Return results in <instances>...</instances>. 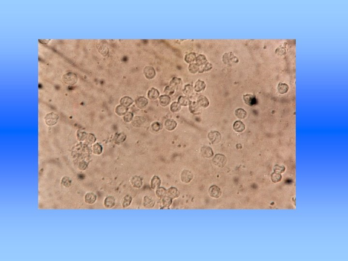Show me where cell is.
Returning a JSON list of instances; mask_svg holds the SVG:
<instances>
[{
	"label": "cell",
	"instance_id": "cell-23",
	"mask_svg": "<svg viewBox=\"0 0 348 261\" xmlns=\"http://www.w3.org/2000/svg\"><path fill=\"white\" fill-rule=\"evenodd\" d=\"M115 205V199L114 197L109 196L106 197L104 200V205L108 208H111Z\"/></svg>",
	"mask_w": 348,
	"mask_h": 261
},
{
	"label": "cell",
	"instance_id": "cell-24",
	"mask_svg": "<svg viewBox=\"0 0 348 261\" xmlns=\"http://www.w3.org/2000/svg\"><path fill=\"white\" fill-rule=\"evenodd\" d=\"M190 101L187 96H180L178 99V103L181 106H186L190 105Z\"/></svg>",
	"mask_w": 348,
	"mask_h": 261
},
{
	"label": "cell",
	"instance_id": "cell-4",
	"mask_svg": "<svg viewBox=\"0 0 348 261\" xmlns=\"http://www.w3.org/2000/svg\"><path fill=\"white\" fill-rule=\"evenodd\" d=\"M208 138L212 144H217L220 141L222 136L219 132L217 130H213L209 133Z\"/></svg>",
	"mask_w": 348,
	"mask_h": 261
},
{
	"label": "cell",
	"instance_id": "cell-43",
	"mask_svg": "<svg viewBox=\"0 0 348 261\" xmlns=\"http://www.w3.org/2000/svg\"><path fill=\"white\" fill-rule=\"evenodd\" d=\"M131 201H132V198H130V197L129 196H125L123 200L122 205H123V207L124 208L128 207L129 205H130V202H131Z\"/></svg>",
	"mask_w": 348,
	"mask_h": 261
},
{
	"label": "cell",
	"instance_id": "cell-3",
	"mask_svg": "<svg viewBox=\"0 0 348 261\" xmlns=\"http://www.w3.org/2000/svg\"><path fill=\"white\" fill-rule=\"evenodd\" d=\"M63 80L67 85H73L78 81V77L73 73H68L63 76Z\"/></svg>",
	"mask_w": 348,
	"mask_h": 261
},
{
	"label": "cell",
	"instance_id": "cell-19",
	"mask_svg": "<svg viewBox=\"0 0 348 261\" xmlns=\"http://www.w3.org/2000/svg\"><path fill=\"white\" fill-rule=\"evenodd\" d=\"M205 84L203 81L201 80H198L196 82L194 87V90L197 93H200L205 88Z\"/></svg>",
	"mask_w": 348,
	"mask_h": 261
},
{
	"label": "cell",
	"instance_id": "cell-30",
	"mask_svg": "<svg viewBox=\"0 0 348 261\" xmlns=\"http://www.w3.org/2000/svg\"><path fill=\"white\" fill-rule=\"evenodd\" d=\"M193 90H194V88L193 85L188 84L186 85L184 88L183 93L185 95H186L187 96H189L193 93Z\"/></svg>",
	"mask_w": 348,
	"mask_h": 261
},
{
	"label": "cell",
	"instance_id": "cell-5",
	"mask_svg": "<svg viewBox=\"0 0 348 261\" xmlns=\"http://www.w3.org/2000/svg\"><path fill=\"white\" fill-rule=\"evenodd\" d=\"M222 61L225 64L229 65L232 64L233 63H236V61H238V60L237 57L234 56L232 53L228 52L223 55Z\"/></svg>",
	"mask_w": 348,
	"mask_h": 261
},
{
	"label": "cell",
	"instance_id": "cell-14",
	"mask_svg": "<svg viewBox=\"0 0 348 261\" xmlns=\"http://www.w3.org/2000/svg\"><path fill=\"white\" fill-rule=\"evenodd\" d=\"M159 103L160 106L163 107H165L169 105L171 98L169 96L167 95H161L159 97Z\"/></svg>",
	"mask_w": 348,
	"mask_h": 261
},
{
	"label": "cell",
	"instance_id": "cell-40",
	"mask_svg": "<svg viewBox=\"0 0 348 261\" xmlns=\"http://www.w3.org/2000/svg\"><path fill=\"white\" fill-rule=\"evenodd\" d=\"M126 138V135L124 133H120L116 136V142L121 143L123 142Z\"/></svg>",
	"mask_w": 348,
	"mask_h": 261
},
{
	"label": "cell",
	"instance_id": "cell-2",
	"mask_svg": "<svg viewBox=\"0 0 348 261\" xmlns=\"http://www.w3.org/2000/svg\"><path fill=\"white\" fill-rule=\"evenodd\" d=\"M58 118V115L57 114L54 113H49L45 116V123L48 126H52L57 123Z\"/></svg>",
	"mask_w": 348,
	"mask_h": 261
},
{
	"label": "cell",
	"instance_id": "cell-39",
	"mask_svg": "<svg viewBox=\"0 0 348 261\" xmlns=\"http://www.w3.org/2000/svg\"><path fill=\"white\" fill-rule=\"evenodd\" d=\"M175 91V88L170 85H169L165 88V90H164V93L165 94V95L170 96V95L174 94Z\"/></svg>",
	"mask_w": 348,
	"mask_h": 261
},
{
	"label": "cell",
	"instance_id": "cell-27",
	"mask_svg": "<svg viewBox=\"0 0 348 261\" xmlns=\"http://www.w3.org/2000/svg\"><path fill=\"white\" fill-rule=\"evenodd\" d=\"M150 184L152 189H157L160 184V180L159 178L156 175L154 176L151 179Z\"/></svg>",
	"mask_w": 348,
	"mask_h": 261
},
{
	"label": "cell",
	"instance_id": "cell-9",
	"mask_svg": "<svg viewBox=\"0 0 348 261\" xmlns=\"http://www.w3.org/2000/svg\"><path fill=\"white\" fill-rule=\"evenodd\" d=\"M209 194L211 197L214 198H219L222 194L220 189L216 185H213L209 189Z\"/></svg>",
	"mask_w": 348,
	"mask_h": 261
},
{
	"label": "cell",
	"instance_id": "cell-1",
	"mask_svg": "<svg viewBox=\"0 0 348 261\" xmlns=\"http://www.w3.org/2000/svg\"><path fill=\"white\" fill-rule=\"evenodd\" d=\"M212 161L216 166L222 168L225 166L227 160L225 155L219 153L215 155Z\"/></svg>",
	"mask_w": 348,
	"mask_h": 261
},
{
	"label": "cell",
	"instance_id": "cell-29",
	"mask_svg": "<svg viewBox=\"0 0 348 261\" xmlns=\"http://www.w3.org/2000/svg\"><path fill=\"white\" fill-rule=\"evenodd\" d=\"M172 203V198L168 196H165L163 197L161 201V205L163 208H167L171 205Z\"/></svg>",
	"mask_w": 348,
	"mask_h": 261
},
{
	"label": "cell",
	"instance_id": "cell-31",
	"mask_svg": "<svg viewBox=\"0 0 348 261\" xmlns=\"http://www.w3.org/2000/svg\"><path fill=\"white\" fill-rule=\"evenodd\" d=\"M143 120H144V118L142 117L136 116L133 118V120L132 121L133 125L136 127H139L142 123H144Z\"/></svg>",
	"mask_w": 348,
	"mask_h": 261
},
{
	"label": "cell",
	"instance_id": "cell-6",
	"mask_svg": "<svg viewBox=\"0 0 348 261\" xmlns=\"http://www.w3.org/2000/svg\"><path fill=\"white\" fill-rule=\"evenodd\" d=\"M143 73L147 79H152L155 78L156 76V71L153 67L150 66H148L145 67L143 70Z\"/></svg>",
	"mask_w": 348,
	"mask_h": 261
},
{
	"label": "cell",
	"instance_id": "cell-34",
	"mask_svg": "<svg viewBox=\"0 0 348 261\" xmlns=\"http://www.w3.org/2000/svg\"><path fill=\"white\" fill-rule=\"evenodd\" d=\"M196 58V54L195 53H189L186 55L185 56V61L186 62L189 63H192L195 61Z\"/></svg>",
	"mask_w": 348,
	"mask_h": 261
},
{
	"label": "cell",
	"instance_id": "cell-12",
	"mask_svg": "<svg viewBox=\"0 0 348 261\" xmlns=\"http://www.w3.org/2000/svg\"><path fill=\"white\" fill-rule=\"evenodd\" d=\"M159 95V91H158V90H157L156 88H150L147 93V96H148V99L152 100L158 99L160 97Z\"/></svg>",
	"mask_w": 348,
	"mask_h": 261
},
{
	"label": "cell",
	"instance_id": "cell-37",
	"mask_svg": "<svg viewBox=\"0 0 348 261\" xmlns=\"http://www.w3.org/2000/svg\"><path fill=\"white\" fill-rule=\"evenodd\" d=\"M133 114L130 112H128L126 114L123 116V121L124 122L127 123H130L133 120Z\"/></svg>",
	"mask_w": 348,
	"mask_h": 261
},
{
	"label": "cell",
	"instance_id": "cell-15",
	"mask_svg": "<svg viewBox=\"0 0 348 261\" xmlns=\"http://www.w3.org/2000/svg\"><path fill=\"white\" fill-rule=\"evenodd\" d=\"M189 110L193 114H197L200 112V106L197 102H191L189 105Z\"/></svg>",
	"mask_w": 348,
	"mask_h": 261
},
{
	"label": "cell",
	"instance_id": "cell-22",
	"mask_svg": "<svg viewBox=\"0 0 348 261\" xmlns=\"http://www.w3.org/2000/svg\"><path fill=\"white\" fill-rule=\"evenodd\" d=\"M130 182H131V184L133 185V186L135 188H140L142 185V181L141 178L138 176H135V177H133L131 179Z\"/></svg>",
	"mask_w": 348,
	"mask_h": 261
},
{
	"label": "cell",
	"instance_id": "cell-7",
	"mask_svg": "<svg viewBox=\"0 0 348 261\" xmlns=\"http://www.w3.org/2000/svg\"><path fill=\"white\" fill-rule=\"evenodd\" d=\"M193 178V174L189 170H184L181 172V180L184 183H189L192 180Z\"/></svg>",
	"mask_w": 348,
	"mask_h": 261
},
{
	"label": "cell",
	"instance_id": "cell-38",
	"mask_svg": "<svg viewBox=\"0 0 348 261\" xmlns=\"http://www.w3.org/2000/svg\"><path fill=\"white\" fill-rule=\"evenodd\" d=\"M156 195L159 197H163L167 195V190L163 188H158L156 190Z\"/></svg>",
	"mask_w": 348,
	"mask_h": 261
},
{
	"label": "cell",
	"instance_id": "cell-16",
	"mask_svg": "<svg viewBox=\"0 0 348 261\" xmlns=\"http://www.w3.org/2000/svg\"><path fill=\"white\" fill-rule=\"evenodd\" d=\"M177 123L173 119H168L165 123V128L168 130H174L176 127Z\"/></svg>",
	"mask_w": 348,
	"mask_h": 261
},
{
	"label": "cell",
	"instance_id": "cell-20",
	"mask_svg": "<svg viewBox=\"0 0 348 261\" xmlns=\"http://www.w3.org/2000/svg\"><path fill=\"white\" fill-rule=\"evenodd\" d=\"M128 108L123 106V105H118L115 108V112L118 115L120 116H124L128 112Z\"/></svg>",
	"mask_w": 348,
	"mask_h": 261
},
{
	"label": "cell",
	"instance_id": "cell-35",
	"mask_svg": "<svg viewBox=\"0 0 348 261\" xmlns=\"http://www.w3.org/2000/svg\"><path fill=\"white\" fill-rule=\"evenodd\" d=\"M181 106L178 102H173L170 106V109L173 112H177L181 109Z\"/></svg>",
	"mask_w": 348,
	"mask_h": 261
},
{
	"label": "cell",
	"instance_id": "cell-41",
	"mask_svg": "<svg viewBox=\"0 0 348 261\" xmlns=\"http://www.w3.org/2000/svg\"><path fill=\"white\" fill-rule=\"evenodd\" d=\"M144 204L145 207L150 208L153 206L154 202L148 197H145L144 199Z\"/></svg>",
	"mask_w": 348,
	"mask_h": 261
},
{
	"label": "cell",
	"instance_id": "cell-42",
	"mask_svg": "<svg viewBox=\"0 0 348 261\" xmlns=\"http://www.w3.org/2000/svg\"><path fill=\"white\" fill-rule=\"evenodd\" d=\"M151 127L152 130L155 132H158L161 129L162 124L158 122H154L151 124Z\"/></svg>",
	"mask_w": 348,
	"mask_h": 261
},
{
	"label": "cell",
	"instance_id": "cell-36",
	"mask_svg": "<svg viewBox=\"0 0 348 261\" xmlns=\"http://www.w3.org/2000/svg\"><path fill=\"white\" fill-rule=\"evenodd\" d=\"M199 68L196 63H190L189 66V71L192 73H195L199 71Z\"/></svg>",
	"mask_w": 348,
	"mask_h": 261
},
{
	"label": "cell",
	"instance_id": "cell-32",
	"mask_svg": "<svg viewBox=\"0 0 348 261\" xmlns=\"http://www.w3.org/2000/svg\"><path fill=\"white\" fill-rule=\"evenodd\" d=\"M289 90V86L285 83H280L278 85V91L281 94L287 93Z\"/></svg>",
	"mask_w": 348,
	"mask_h": 261
},
{
	"label": "cell",
	"instance_id": "cell-26",
	"mask_svg": "<svg viewBox=\"0 0 348 261\" xmlns=\"http://www.w3.org/2000/svg\"><path fill=\"white\" fill-rule=\"evenodd\" d=\"M235 116L239 119H244L247 116V113L242 108L237 109L235 111Z\"/></svg>",
	"mask_w": 348,
	"mask_h": 261
},
{
	"label": "cell",
	"instance_id": "cell-13",
	"mask_svg": "<svg viewBox=\"0 0 348 261\" xmlns=\"http://www.w3.org/2000/svg\"><path fill=\"white\" fill-rule=\"evenodd\" d=\"M197 103L200 107L206 108L210 105V102L208 98L204 95H200L197 99Z\"/></svg>",
	"mask_w": 348,
	"mask_h": 261
},
{
	"label": "cell",
	"instance_id": "cell-8",
	"mask_svg": "<svg viewBox=\"0 0 348 261\" xmlns=\"http://www.w3.org/2000/svg\"><path fill=\"white\" fill-rule=\"evenodd\" d=\"M148 103V99L144 96H139L135 101V105L138 108L143 109L147 106Z\"/></svg>",
	"mask_w": 348,
	"mask_h": 261
},
{
	"label": "cell",
	"instance_id": "cell-33",
	"mask_svg": "<svg viewBox=\"0 0 348 261\" xmlns=\"http://www.w3.org/2000/svg\"><path fill=\"white\" fill-rule=\"evenodd\" d=\"M103 148L102 145L99 143H95L93 147V153L96 155H100L102 153Z\"/></svg>",
	"mask_w": 348,
	"mask_h": 261
},
{
	"label": "cell",
	"instance_id": "cell-21",
	"mask_svg": "<svg viewBox=\"0 0 348 261\" xmlns=\"http://www.w3.org/2000/svg\"><path fill=\"white\" fill-rule=\"evenodd\" d=\"M96 196L92 193H88L85 196V201L88 204H93L96 200Z\"/></svg>",
	"mask_w": 348,
	"mask_h": 261
},
{
	"label": "cell",
	"instance_id": "cell-18",
	"mask_svg": "<svg viewBox=\"0 0 348 261\" xmlns=\"http://www.w3.org/2000/svg\"><path fill=\"white\" fill-rule=\"evenodd\" d=\"M233 129L235 132L241 133L243 132L245 129V124L242 121H237L235 122L233 124Z\"/></svg>",
	"mask_w": 348,
	"mask_h": 261
},
{
	"label": "cell",
	"instance_id": "cell-17",
	"mask_svg": "<svg viewBox=\"0 0 348 261\" xmlns=\"http://www.w3.org/2000/svg\"><path fill=\"white\" fill-rule=\"evenodd\" d=\"M133 100L132 98L129 96H124L120 100V105L128 108L133 103Z\"/></svg>",
	"mask_w": 348,
	"mask_h": 261
},
{
	"label": "cell",
	"instance_id": "cell-10",
	"mask_svg": "<svg viewBox=\"0 0 348 261\" xmlns=\"http://www.w3.org/2000/svg\"><path fill=\"white\" fill-rule=\"evenodd\" d=\"M201 153L202 156L205 158H210L213 155V151L210 147L204 146L201 148Z\"/></svg>",
	"mask_w": 348,
	"mask_h": 261
},
{
	"label": "cell",
	"instance_id": "cell-11",
	"mask_svg": "<svg viewBox=\"0 0 348 261\" xmlns=\"http://www.w3.org/2000/svg\"><path fill=\"white\" fill-rule=\"evenodd\" d=\"M243 100L246 104L250 106L255 105L256 101L255 96L250 94L243 95Z\"/></svg>",
	"mask_w": 348,
	"mask_h": 261
},
{
	"label": "cell",
	"instance_id": "cell-45",
	"mask_svg": "<svg viewBox=\"0 0 348 261\" xmlns=\"http://www.w3.org/2000/svg\"><path fill=\"white\" fill-rule=\"evenodd\" d=\"M87 138H88V141L90 142L94 143V142L95 141V138H94V135H88V136H87Z\"/></svg>",
	"mask_w": 348,
	"mask_h": 261
},
{
	"label": "cell",
	"instance_id": "cell-28",
	"mask_svg": "<svg viewBox=\"0 0 348 261\" xmlns=\"http://www.w3.org/2000/svg\"><path fill=\"white\" fill-rule=\"evenodd\" d=\"M182 83V80L180 78H174L170 82L169 85L173 87L175 89V88H177L180 87Z\"/></svg>",
	"mask_w": 348,
	"mask_h": 261
},
{
	"label": "cell",
	"instance_id": "cell-25",
	"mask_svg": "<svg viewBox=\"0 0 348 261\" xmlns=\"http://www.w3.org/2000/svg\"><path fill=\"white\" fill-rule=\"evenodd\" d=\"M167 194L168 195V196L171 197V198H175L176 197H178L180 193L177 189L174 188V187H171L167 190Z\"/></svg>",
	"mask_w": 348,
	"mask_h": 261
},
{
	"label": "cell",
	"instance_id": "cell-44",
	"mask_svg": "<svg viewBox=\"0 0 348 261\" xmlns=\"http://www.w3.org/2000/svg\"><path fill=\"white\" fill-rule=\"evenodd\" d=\"M61 182H63V185L65 187H69L71 184V181L69 178L67 177L63 178V180H61Z\"/></svg>",
	"mask_w": 348,
	"mask_h": 261
}]
</instances>
